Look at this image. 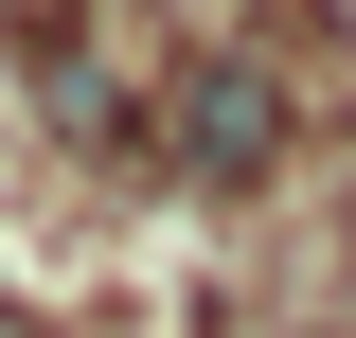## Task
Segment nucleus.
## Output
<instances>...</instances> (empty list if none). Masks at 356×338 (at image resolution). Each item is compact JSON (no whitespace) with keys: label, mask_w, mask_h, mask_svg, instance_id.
Returning a JSON list of instances; mask_svg holds the SVG:
<instances>
[{"label":"nucleus","mask_w":356,"mask_h":338,"mask_svg":"<svg viewBox=\"0 0 356 338\" xmlns=\"http://www.w3.org/2000/svg\"><path fill=\"white\" fill-rule=\"evenodd\" d=\"M161 125H178V161H196V178H267V161H285V72L196 54V72L161 89Z\"/></svg>","instance_id":"1"}]
</instances>
